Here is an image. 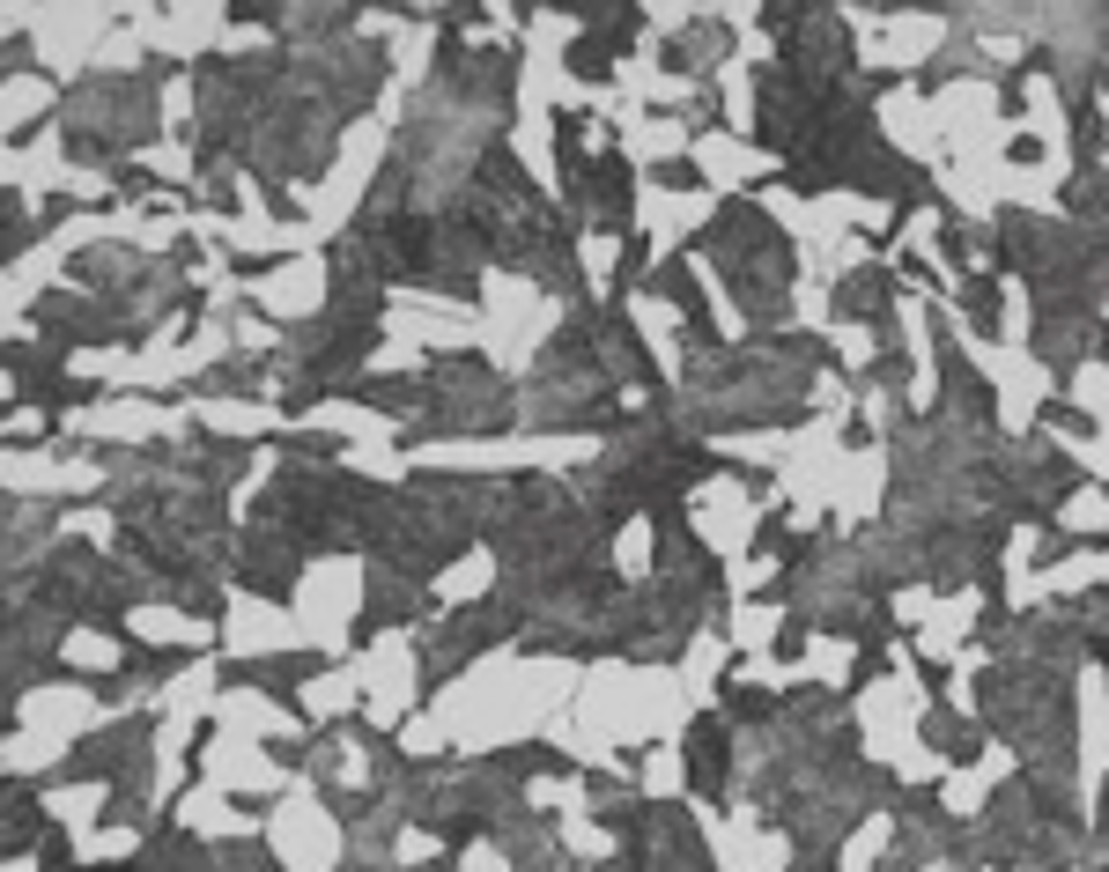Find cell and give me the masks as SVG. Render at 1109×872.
<instances>
[{
  "label": "cell",
  "instance_id": "cell-1",
  "mask_svg": "<svg viewBox=\"0 0 1109 872\" xmlns=\"http://www.w3.org/2000/svg\"><path fill=\"white\" fill-rule=\"evenodd\" d=\"M888 274H851L843 281V311H888Z\"/></svg>",
  "mask_w": 1109,
  "mask_h": 872
},
{
  "label": "cell",
  "instance_id": "cell-2",
  "mask_svg": "<svg viewBox=\"0 0 1109 872\" xmlns=\"http://www.w3.org/2000/svg\"><path fill=\"white\" fill-rule=\"evenodd\" d=\"M570 67L585 74V82H607V45H570Z\"/></svg>",
  "mask_w": 1109,
  "mask_h": 872
}]
</instances>
